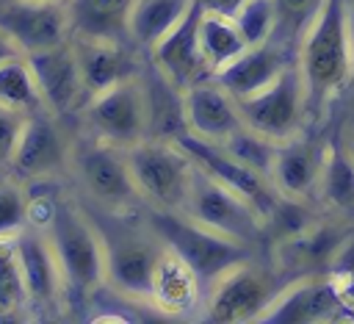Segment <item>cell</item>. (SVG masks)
Here are the masks:
<instances>
[{
  "label": "cell",
  "instance_id": "1",
  "mask_svg": "<svg viewBox=\"0 0 354 324\" xmlns=\"http://www.w3.org/2000/svg\"><path fill=\"white\" fill-rule=\"evenodd\" d=\"M30 224L47 233L69 296L86 299L105 285V241L80 202L58 191V186L50 194L30 191Z\"/></svg>",
  "mask_w": 354,
  "mask_h": 324
},
{
  "label": "cell",
  "instance_id": "2",
  "mask_svg": "<svg viewBox=\"0 0 354 324\" xmlns=\"http://www.w3.org/2000/svg\"><path fill=\"white\" fill-rule=\"evenodd\" d=\"M296 69L304 83L307 108L329 102L354 75V14L351 0H324L296 39Z\"/></svg>",
  "mask_w": 354,
  "mask_h": 324
},
{
  "label": "cell",
  "instance_id": "3",
  "mask_svg": "<svg viewBox=\"0 0 354 324\" xmlns=\"http://www.w3.org/2000/svg\"><path fill=\"white\" fill-rule=\"evenodd\" d=\"M124 216L127 213H108L111 224H100L94 219L105 241V288L122 299L152 307L155 274L166 244L147 222L130 224Z\"/></svg>",
  "mask_w": 354,
  "mask_h": 324
},
{
  "label": "cell",
  "instance_id": "4",
  "mask_svg": "<svg viewBox=\"0 0 354 324\" xmlns=\"http://www.w3.org/2000/svg\"><path fill=\"white\" fill-rule=\"evenodd\" d=\"M144 222L160 235V241L177 258H183L191 266V271L199 277L205 291L224 271H230L235 263L254 255L252 246H246L241 241H232L221 233H213L210 227H205V224H199L191 216L177 213V210L144 208Z\"/></svg>",
  "mask_w": 354,
  "mask_h": 324
},
{
  "label": "cell",
  "instance_id": "5",
  "mask_svg": "<svg viewBox=\"0 0 354 324\" xmlns=\"http://www.w3.org/2000/svg\"><path fill=\"white\" fill-rule=\"evenodd\" d=\"M69 174L83 197L94 205V210L105 213H133L141 202L138 188L133 183L124 147L100 141L94 136L75 138Z\"/></svg>",
  "mask_w": 354,
  "mask_h": 324
},
{
  "label": "cell",
  "instance_id": "6",
  "mask_svg": "<svg viewBox=\"0 0 354 324\" xmlns=\"http://www.w3.org/2000/svg\"><path fill=\"white\" fill-rule=\"evenodd\" d=\"M124 155L144 208L185 210L194 161L174 138H141L124 147Z\"/></svg>",
  "mask_w": 354,
  "mask_h": 324
},
{
  "label": "cell",
  "instance_id": "7",
  "mask_svg": "<svg viewBox=\"0 0 354 324\" xmlns=\"http://www.w3.org/2000/svg\"><path fill=\"white\" fill-rule=\"evenodd\" d=\"M288 280L271 266H263L252 258L235 263L224 271L202 299V316L216 324H238V321H260L279 288Z\"/></svg>",
  "mask_w": 354,
  "mask_h": 324
},
{
  "label": "cell",
  "instance_id": "8",
  "mask_svg": "<svg viewBox=\"0 0 354 324\" xmlns=\"http://www.w3.org/2000/svg\"><path fill=\"white\" fill-rule=\"evenodd\" d=\"M77 122L86 136H94L116 147H130L141 138H149L141 72L88 97L77 111Z\"/></svg>",
  "mask_w": 354,
  "mask_h": 324
},
{
  "label": "cell",
  "instance_id": "9",
  "mask_svg": "<svg viewBox=\"0 0 354 324\" xmlns=\"http://www.w3.org/2000/svg\"><path fill=\"white\" fill-rule=\"evenodd\" d=\"M183 213L191 216L194 222L210 227L213 233H221V235L241 241L252 249L260 238H266L263 213L243 194H238L235 188L210 177L199 166H194L191 191H188V202H185Z\"/></svg>",
  "mask_w": 354,
  "mask_h": 324
},
{
  "label": "cell",
  "instance_id": "10",
  "mask_svg": "<svg viewBox=\"0 0 354 324\" xmlns=\"http://www.w3.org/2000/svg\"><path fill=\"white\" fill-rule=\"evenodd\" d=\"M235 102H238L243 125L271 141H285L290 136H299L304 127L307 111H310L296 61L268 86Z\"/></svg>",
  "mask_w": 354,
  "mask_h": 324
},
{
  "label": "cell",
  "instance_id": "11",
  "mask_svg": "<svg viewBox=\"0 0 354 324\" xmlns=\"http://www.w3.org/2000/svg\"><path fill=\"white\" fill-rule=\"evenodd\" d=\"M72 144L75 138L64 130V116H55L44 108L33 111L28 114L8 172L25 186L58 180L61 174H69Z\"/></svg>",
  "mask_w": 354,
  "mask_h": 324
},
{
  "label": "cell",
  "instance_id": "12",
  "mask_svg": "<svg viewBox=\"0 0 354 324\" xmlns=\"http://www.w3.org/2000/svg\"><path fill=\"white\" fill-rule=\"evenodd\" d=\"M348 313L340 282L332 274H304L288 280L260 321L277 324H318Z\"/></svg>",
  "mask_w": 354,
  "mask_h": 324
},
{
  "label": "cell",
  "instance_id": "13",
  "mask_svg": "<svg viewBox=\"0 0 354 324\" xmlns=\"http://www.w3.org/2000/svg\"><path fill=\"white\" fill-rule=\"evenodd\" d=\"M8 244H11V255H14L28 305L55 307L66 296V291H64V277L47 233L39 224H25L8 238Z\"/></svg>",
  "mask_w": 354,
  "mask_h": 324
},
{
  "label": "cell",
  "instance_id": "14",
  "mask_svg": "<svg viewBox=\"0 0 354 324\" xmlns=\"http://www.w3.org/2000/svg\"><path fill=\"white\" fill-rule=\"evenodd\" d=\"M185 152L188 158L194 161V166H199L202 172H207L210 177L221 180L224 186L235 188L238 194H243L266 219V213L274 208V202L279 199V191L274 188L271 177L241 163L238 158H232L221 144L216 141H205L199 136H191V133H180L174 138Z\"/></svg>",
  "mask_w": 354,
  "mask_h": 324
},
{
  "label": "cell",
  "instance_id": "15",
  "mask_svg": "<svg viewBox=\"0 0 354 324\" xmlns=\"http://www.w3.org/2000/svg\"><path fill=\"white\" fill-rule=\"evenodd\" d=\"M0 30L30 55L69 42L66 0H0Z\"/></svg>",
  "mask_w": 354,
  "mask_h": 324
},
{
  "label": "cell",
  "instance_id": "16",
  "mask_svg": "<svg viewBox=\"0 0 354 324\" xmlns=\"http://www.w3.org/2000/svg\"><path fill=\"white\" fill-rule=\"evenodd\" d=\"M28 64L33 69L44 111L64 119L77 116V111L86 102V86H83V75H80V64L72 42L30 53Z\"/></svg>",
  "mask_w": 354,
  "mask_h": 324
},
{
  "label": "cell",
  "instance_id": "17",
  "mask_svg": "<svg viewBox=\"0 0 354 324\" xmlns=\"http://www.w3.org/2000/svg\"><path fill=\"white\" fill-rule=\"evenodd\" d=\"M346 235H348L346 224L318 219L310 227L271 244L274 269L285 280L304 277V274H326L329 263Z\"/></svg>",
  "mask_w": 354,
  "mask_h": 324
},
{
  "label": "cell",
  "instance_id": "18",
  "mask_svg": "<svg viewBox=\"0 0 354 324\" xmlns=\"http://www.w3.org/2000/svg\"><path fill=\"white\" fill-rule=\"evenodd\" d=\"M147 58L160 75H166L183 91L210 78L199 50V3L196 0L188 8V14L147 50Z\"/></svg>",
  "mask_w": 354,
  "mask_h": 324
},
{
  "label": "cell",
  "instance_id": "19",
  "mask_svg": "<svg viewBox=\"0 0 354 324\" xmlns=\"http://www.w3.org/2000/svg\"><path fill=\"white\" fill-rule=\"evenodd\" d=\"M185 105V130L191 136H199L205 141H227L241 125V111L235 97L210 75L183 91Z\"/></svg>",
  "mask_w": 354,
  "mask_h": 324
},
{
  "label": "cell",
  "instance_id": "20",
  "mask_svg": "<svg viewBox=\"0 0 354 324\" xmlns=\"http://www.w3.org/2000/svg\"><path fill=\"white\" fill-rule=\"evenodd\" d=\"M296 61V53L288 50V42L282 39H268L260 44H249L243 53H238L230 64H224L213 78L235 97H249L268 86L274 78H279L290 64Z\"/></svg>",
  "mask_w": 354,
  "mask_h": 324
},
{
  "label": "cell",
  "instance_id": "21",
  "mask_svg": "<svg viewBox=\"0 0 354 324\" xmlns=\"http://www.w3.org/2000/svg\"><path fill=\"white\" fill-rule=\"evenodd\" d=\"M326 158V144L299 133L277 144L274 166H271V183L282 197L293 199H313L318 191L321 169Z\"/></svg>",
  "mask_w": 354,
  "mask_h": 324
},
{
  "label": "cell",
  "instance_id": "22",
  "mask_svg": "<svg viewBox=\"0 0 354 324\" xmlns=\"http://www.w3.org/2000/svg\"><path fill=\"white\" fill-rule=\"evenodd\" d=\"M69 42L80 64L86 100L124 78L138 75L144 66L133 53L136 47L127 42H102V39H77V36H69Z\"/></svg>",
  "mask_w": 354,
  "mask_h": 324
},
{
  "label": "cell",
  "instance_id": "23",
  "mask_svg": "<svg viewBox=\"0 0 354 324\" xmlns=\"http://www.w3.org/2000/svg\"><path fill=\"white\" fill-rule=\"evenodd\" d=\"M202 299H205V285L199 282V277L191 271V266L183 258H177L166 246L155 274L152 307L166 316H183L191 313L194 307H202Z\"/></svg>",
  "mask_w": 354,
  "mask_h": 324
},
{
  "label": "cell",
  "instance_id": "24",
  "mask_svg": "<svg viewBox=\"0 0 354 324\" xmlns=\"http://www.w3.org/2000/svg\"><path fill=\"white\" fill-rule=\"evenodd\" d=\"M136 0H66L69 8V36L127 42V19Z\"/></svg>",
  "mask_w": 354,
  "mask_h": 324
},
{
  "label": "cell",
  "instance_id": "25",
  "mask_svg": "<svg viewBox=\"0 0 354 324\" xmlns=\"http://www.w3.org/2000/svg\"><path fill=\"white\" fill-rule=\"evenodd\" d=\"M144 94H147V122L149 138H177L185 130L183 89L160 75L149 61L141 66Z\"/></svg>",
  "mask_w": 354,
  "mask_h": 324
},
{
  "label": "cell",
  "instance_id": "26",
  "mask_svg": "<svg viewBox=\"0 0 354 324\" xmlns=\"http://www.w3.org/2000/svg\"><path fill=\"white\" fill-rule=\"evenodd\" d=\"M194 6V0H136L127 19V39L136 50H149Z\"/></svg>",
  "mask_w": 354,
  "mask_h": 324
},
{
  "label": "cell",
  "instance_id": "27",
  "mask_svg": "<svg viewBox=\"0 0 354 324\" xmlns=\"http://www.w3.org/2000/svg\"><path fill=\"white\" fill-rule=\"evenodd\" d=\"M315 199H321L335 213H354V155L346 150L340 138L326 141V158Z\"/></svg>",
  "mask_w": 354,
  "mask_h": 324
},
{
  "label": "cell",
  "instance_id": "28",
  "mask_svg": "<svg viewBox=\"0 0 354 324\" xmlns=\"http://www.w3.org/2000/svg\"><path fill=\"white\" fill-rule=\"evenodd\" d=\"M246 47L249 44L241 36L232 17L205 11L199 6V50H202V58H205V66L210 75L218 72L224 64H230Z\"/></svg>",
  "mask_w": 354,
  "mask_h": 324
},
{
  "label": "cell",
  "instance_id": "29",
  "mask_svg": "<svg viewBox=\"0 0 354 324\" xmlns=\"http://www.w3.org/2000/svg\"><path fill=\"white\" fill-rule=\"evenodd\" d=\"M0 102L11 105L17 111H25V114L44 108L33 69L28 64V55H17V58L0 64Z\"/></svg>",
  "mask_w": 354,
  "mask_h": 324
},
{
  "label": "cell",
  "instance_id": "30",
  "mask_svg": "<svg viewBox=\"0 0 354 324\" xmlns=\"http://www.w3.org/2000/svg\"><path fill=\"white\" fill-rule=\"evenodd\" d=\"M30 224V191L11 172H0V238Z\"/></svg>",
  "mask_w": 354,
  "mask_h": 324
},
{
  "label": "cell",
  "instance_id": "31",
  "mask_svg": "<svg viewBox=\"0 0 354 324\" xmlns=\"http://www.w3.org/2000/svg\"><path fill=\"white\" fill-rule=\"evenodd\" d=\"M277 144H279V141H271V138L254 133V130L246 127V125H241L227 141H221V147H224L232 158H238L241 163H246V166H252V169H257V172H263V174H271L274 155H277Z\"/></svg>",
  "mask_w": 354,
  "mask_h": 324
},
{
  "label": "cell",
  "instance_id": "32",
  "mask_svg": "<svg viewBox=\"0 0 354 324\" xmlns=\"http://www.w3.org/2000/svg\"><path fill=\"white\" fill-rule=\"evenodd\" d=\"M241 36L246 44H260L277 36L279 30V14L274 0H246L235 14H232Z\"/></svg>",
  "mask_w": 354,
  "mask_h": 324
},
{
  "label": "cell",
  "instance_id": "33",
  "mask_svg": "<svg viewBox=\"0 0 354 324\" xmlns=\"http://www.w3.org/2000/svg\"><path fill=\"white\" fill-rule=\"evenodd\" d=\"M274 3H277V14H279L277 39L293 42V50H296L299 33H301V30L307 28V22L315 17V11L321 8L324 0H274Z\"/></svg>",
  "mask_w": 354,
  "mask_h": 324
},
{
  "label": "cell",
  "instance_id": "34",
  "mask_svg": "<svg viewBox=\"0 0 354 324\" xmlns=\"http://www.w3.org/2000/svg\"><path fill=\"white\" fill-rule=\"evenodd\" d=\"M25 122H28L25 111H17V108L0 102V172H8Z\"/></svg>",
  "mask_w": 354,
  "mask_h": 324
},
{
  "label": "cell",
  "instance_id": "35",
  "mask_svg": "<svg viewBox=\"0 0 354 324\" xmlns=\"http://www.w3.org/2000/svg\"><path fill=\"white\" fill-rule=\"evenodd\" d=\"M205 11H216V14H224V17H232L246 0H196Z\"/></svg>",
  "mask_w": 354,
  "mask_h": 324
},
{
  "label": "cell",
  "instance_id": "36",
  "mask_svg": "<svg viewBox=\"0 0 354 324\" xmlns=\"http://www.w3.org/2000/svg\"><path fill=\"white\" fill-rule=\"evenodd\" d=\"M17 55H25V53L17 47V42H14L6 30H0V64L11 61V58H17Z\"/></svg>",
  "mask_w": 354,
  "mask_h": 324
},
{
  "label": "cell",
  "instance_id": "37",
  "mask_svg": "<svg viewBox=\"0 0 354 324\" xmlns=\"http://www.w3.org/2000/svg\"><path fill=\"white\" fill-rule=\"evenodd\" d=\"M340 141H343V144H346V150L354 155V119H351V122L346 125V130L340 133Z\"/></svg>",
  "mask_w": 354,
  "mask_h": 324
},
{
  "label": "cell",
  "instance_id": "38",
  "mask_svg": "<svg viewBox=\"0 0 354 324\" xmlns=\"http://www.w3.org/2000/svg\"><path fill=\"white\" fill-rule=\"evenodd\" d=\"M351 14H354V6H351Z\"/></svg>",
  "mask_w": 354,
  "mask_h": 324
}]
</instances>
